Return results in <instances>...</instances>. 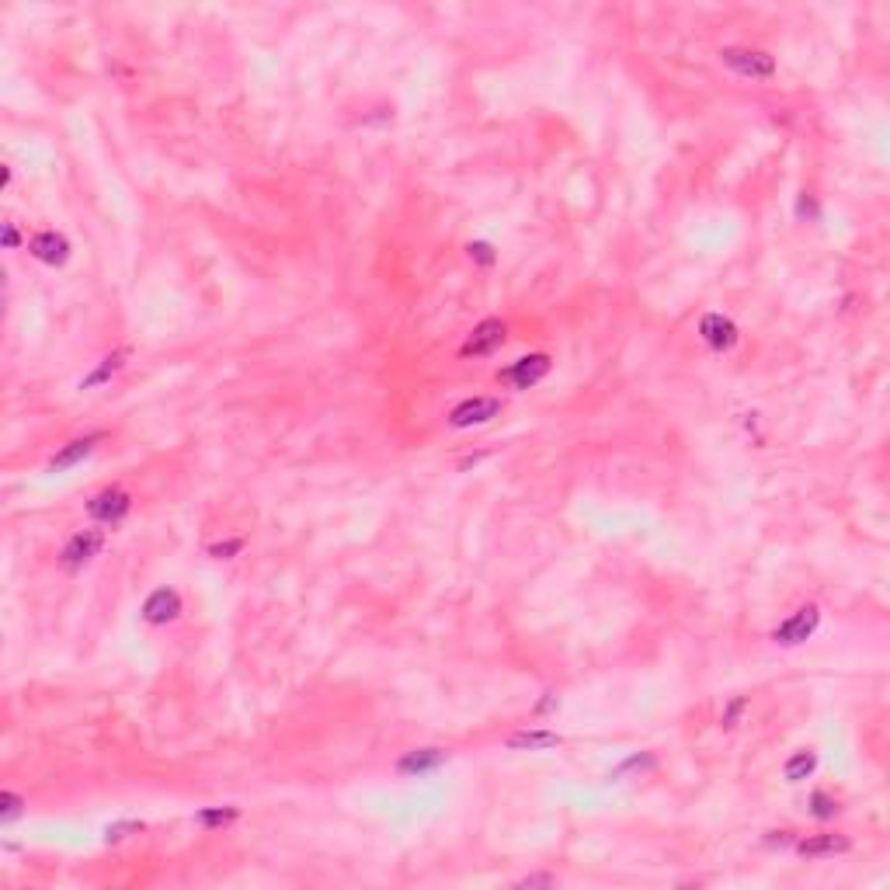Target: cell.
Returning <instances> with one entry per match:
<instances>
[{
    "label": "cell",
    "mask_w": 890,
    "mask_h": 890,
    "mask_svg": "<svg viewBox=\"0 0 890 890\" xmlns=\"http://www.w3.org/2000/svg\"><path fill=\"white\" fill-rule=\"evenodd\" d=\"M745 710V699H737V703H731V710H727V716H724V727H734V720H737V713Z\"/></svg>",
    "instance_id": "d4e9b609"
},
{
    "label": "cell",
    "mask_w": 890,
    "mask_h": 890,
    "mask_svg": "<svg viewBox=\"0 0 890 890\" xmlns=\"http://www.w3.org/2000/svg\"><path fill=\"white\" fill-rule=\"evenodd\" d=\"M21 807H25V800H21L18 793H11V790L0 793V821H4V825H11V821L21 814Z\"/></svg>",
    "instance_id": "ac0fdd59"
},
{
    "label": "cell",
    "mask_w": 890,
    "mask_h": 890,
    "mask_svg": "<svg viewBox=\"0 0 890 890\" xmlns=\"http://www.w3.org/2000/svg\"><path fill=\"white\" fill-rule=\"evenodd\" d=\"M811 807H814V817H821V821H828V817H835V814H838V804L831 800L828 793H821V790L811 796Z\"/></svg>",
    "instance_id": "d6986e66"
},
{
    "label": "cell",
    "mask_w": 890,
    "mask_h": 890,
    "mask_svg": "<svg viewBox=\"0 0 890 890\" xmlns=\"http://www.w3.org/2000/svg\"><path fill=\"white\" fill-rule=\"evenodd\" d=\"M466 251H470V257H474V261H480V265H495V247H491V244H484V240L470 244Z\"/></svg>",
    "instance_id": "44dd1931"
},
{
    "label": "cell",
    "mask_w": 890,
    "mask_h": 890,
    "mask_svg": "<svg viewBox=\"0 0 890 890\" xmlns=\"http://www.w3.org/2000/svg\"><path fill=\"white\" fill-rule=\"evenodd\" d=\"M125 358H129V348H119V352H112V355L101 358V365L91 373V376L80 379V390H91V386H101V383H108V379L119 373L122 365H125Z\"/></svg>",
    "instance_id": "9a60e30c"
},
{
    "label": "cell",
    "mask_w": 890,
    "mask_h": 890,
    "mask_svg": "<svg viewBox=\"0 0 890 890\" xmlns=\"http://www.w3.org/2000/svg\"><path fill=\"white\" fill-rule=\"evenodd\" d=\"M554 876H522L518 880V887H554Z\"/></svg>",
    "instance_id": "603a6c76"
},
{
    "label": "cell",
    "mask_w": 890,
    "mask_h": 890,
    "mask_svg": "<svg viewBox=\"0 0 890 890\" xmlns=\"http://www.w3.org/2000/svg\"><path fill=\"white\" fill-rule=\"evenodd\" d=\"M720 60L727 63L734 74L752 77V80H769L772 74H775V60H772L769 53H762V49H737V45H727V49H720Z\"/></svg>",
    "instance_id": "6da1fadb"
},
{
    "label": "cell",
    "mask_w": 890,
    "mask_h": 890,
    "mask_svg": "<svg viewBox=\"0 0 890 890\" xmlns=\"http://www.w3.org/2000/svg\"><path fill=\"white\" fill-rule=\"evenodd\" d=\"M505 335H508V327H505V320H484V324H476L474 335L463 341V348H459V355L466 358H484L497 352L501 345H505Z\"/></svg>",
    "instance_id": "277c9868"
},
{
    "label": "cell",
    "mask_w": 890,
    "mask_h": 890,
    "mask_svg": "<svg viewBox=\"0 0 890 890\" xmlns=\"http://www.w3.org/2000/svg\"><path fill=\"white\" fill-rule=\"evenodd\" d=\"M101 546H105V533H101V529H84V533L70 535V543L63 546V564H66V567H80V564H87L91 556H98Z\"/></svg>",
    "instance_id": "30bf717a"
},
{
    "label": "cell",
    "mask_w": 890,
    "mask_h": 890,
    "mask_svg": "<svg viewBox=\"0 0 890 890\" xmlns=\"http://www.w3.org/2000/svg\"><path fill=\"white\" fill-rule=\"evenodd\" d=\"M497 415H501V400H495V396H474V400H463L453 415H449V425L453 428H474V425H484V421H491Z\"/></svg>",
    "instance_id": "8992f818"
},
{
    "label": "cell",
    "mask_w": 890,
    "mask_h": 890,
    "mask_svg": "<svg viewBox=\"0 0 890 890\" xmlns=\"http://www.w3.org/2000/svg\"><path fill=\"white\" fill-rule=\"evenodd\" d=\"M129 508H133V497L125 495L122 487H108V491H101V495H95L87 501V515L95 522H108V525L122 522L129 515Z\"/></svg>",
    "instance_id": "5b68a950"
},
{
    "label": "cell",
    "mask_w": 890,
    "mask_h": 890,
    "mask_svg": "<svg viewBox=\"0 0 890 890\" xmlns=\"http://www.w3.org/2000/svg\"><path fill=\"white\" fill-rule=\"evenodd\" d=\"M28 251H32V257H35V261H42V265L60 268V265H66V261H70V240L63 237V234H56V230H42V234H35V237H32Z\"/></svg>",
    "instance_id": "52a82bcc"
},
{
    "label": "cell",
    "mask_w": 890,
    "mask_h": 890,
    "mask_svg": "<svg viewBox=\"0 0 890 890\" xmlns=\"http://www.w3.org/2000/svg\"><path fill=\"white\" fill-rule=\"evenodd\" d=\"M852 842L845 835H814V838H804V842H796V852L804 855V859H825V855H842V852H849Z\"/></svg>",
    "instance_id": "8fae6325"
},
{
    "label": "cell",
    "mask_w": 890,
    "mask_h": 890,
    "mask_svg": "<svg viewBox=\"0 0 890 890\" xmlns=\"http://www.w3.org/2000/svg\"><path fill=\"white\" fill-rule=\"evenodd\" d=\"M817 626H821V609H817V605H804V609H796L786 623H779V626L772 630V640L783 644V647H796V644L811 640V636L817 634Z\"/></svg>",
    "instance_id": "7a4b0ae2"
},
{
    "label": "cell",
    "mask_w": 890,
    "mask_h": 890,
    "mask_svg": "<svg viewBox=\"0 0 890 890\" xmlns=\"http://www.w3.org/2000/svg\"><path fill=\"white\" fill-rule=\"evenodd\" d=\"M143 831V821H125V825H108L105 831V842H122V838H129V835H136Z\"/></svg>",
    "instance_id": "ffe728a7"
},
{
    "label": "cell",
    "mask_w": 890,
    "mask_h": 890,
    "mask_svg": "<svg viewBox=\"0 0 890 890\" xmlns=\"http://www.w3.org/2000/svg\"><path fill=\"white\" fill-rule=\"evenodd\" d=\"M556 745H560V734L554 731H515L508 737V748H515V752H546Z\"/></svg>",
    "instance_id": "5bb4252c"
},
{
    "label": "cell",
    "mask_w": 890,
    "mask_h": 890,
    "mask_svg": "<svg viewBox=\"0 0 890 890\" xmlns=\"http://www.w3.org/2000/svg\"><path fill=\"white\" fill-rule=\"evenodd\" d=\"M101 442V435H84V438H74L70 445H63L60 453L49 459V470L53 474H63V470H70V466H77L80 459H87V455L95 453V445Z\"/></svg>",
    "instance_id": "7c38bea8"
},
{
    "label": "cell",
    "mask_w": 890,
    "mask_h": 890,
    "mask_svg": "<svg viewBox=\"0 0 890 890\" xmlns=\"http://www.w3.org/2000/svg\"><path fill=\"white\" fill-rule=\"evenodd\" d=\"M699 335H703V341L710 345L713 352H731L737 345V324L731 317H724V314H706L699 320Z\"/></svg>",
    "instance_id": "ba28073f"
},
{
    "label": "cell",
    "mask_w": 890,
    "mask_h": 890,
    "mask_svg": "<svg viewBox=\"0 0 890 890\" xmlns=\"http://www.w3.org/2000/svg\"><path fill=\"white\" fill-rule=\"evenodd\" d=\"M18 244H21L18 230H15V226H11V223H4V247H7V251H15V247H18Z\"/></svg>",
    "instance_id": "cb8c5ba5"
},
{
    "label": "cell",
    "mask_w": 890,
    "mask_h": 890,
    "mask_svg": "<svg viewBox=\"0 0 890 890\" xmlns=\"http://www.w3.org/2000/svg\"><path fill=\"white\" fill-rule=\"evenodd\" d=\"M546 373H550V355L535 352V355L518 358V362H512L508 369H501L497 379H501L505 386H512V390H529V386H535Z\"/></svg>",
    "instance_id": "3957f363"
},
{
    "label": "cell",
    "mask_w": 890,
    "mask_h": 890,
    "mask_svg": "<svg viewBox=\"0 0 890 890\" xmlns=\"http://www.w3.org/2000/svg\"><path fill=\"white\" fill-rule=\"evenodd\" d=\"M195 821L202 828H223V825L237 821V807H209V811H198Z\"/></svg>",
    "instance_id": "e0dca14e"
},
{
    "label": "cell",
    "mask_w": 890,
    "mask_h": 890,
    "mask_svg": "<svg viewBox=\"0 0 890 890\" xmlns=\"http://www.w3.org/2000/svg\"><path fill=\"white\" fill-rule=\"evenodd\" d=\"M814 769H817V755H814V752H796L790 762H786L783 775H786V783H804Z\"/></svg>",
    "instance_id": "2e32d148"
},
{
    "label": "cell",
    "mask_w": 890,
    "mask_h": 890,
    "mask_svg": "<svg viewBox=\"0 0 890 890\" xmlns=\"http://www.w3.org/2000/svg\"><path fill=\"white\" fill-rule=\"evenodd\" d=\"M449 755L442 748H421V752H407L400 762H396V772L400 775H425V772H435L438 765H445Z\"/></svg>",
    "instance_id": "4fadbf2b"
},
{
    "label": "cell",
    "mask_w": 890,
    "mask_h": 890,
    "mask_svg": "<svg viewBox=\"0 0 890 890\" xmlns=\"http://www.w3.org/2000/svg\"><path fill=\"white\" fill-rule=\"evenodd\" d=\"M181 615V595L175 588H157L143 602V619L154 623V626H164V623H175Z\"/></svg>",
    "instance_id": "9c48e42d"
},
{
    "label": "cell",
    "mask_w": 890,
    "mask_h": 890,
    "mask_svg": "<svg viewBox=\"0 0 890 890\" xmlns=\"http://www.w3.org/2000/svg\"><path fill=\"white\" fill-rule=\"evenodd\" d=\"M240 539H230V543H216V546H209V554L213 556H219V560H226V556H234V554H240Z\"/></svg>",
    "instance_id": "7402d4cb"
}]
</instances>
